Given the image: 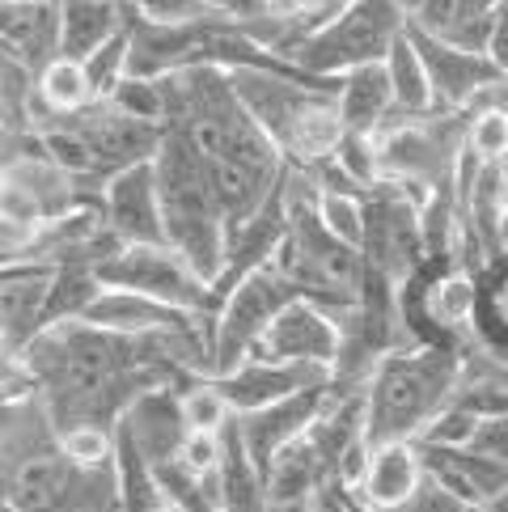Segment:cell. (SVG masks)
<instances>
[{
    "label": "cell",
    "mask_w": 508,
    "mask_h": 512,
    "mask_svg": "<svg viewBox=\"0 0 508 512\" xmlns=\"http://www.w3.org/2000/svg\"><path fill=\"white\" fill-rule=\"evenodd\" d=\"M178 398H183V419L191 432H221L238 415L229 407L225 390L216 386V377H195L187 390H178Z\"/></svg>",
    "instance_id": "obj_28"
},
{
    "label": "cell",
    "mask_w": 508,
    "mask_h": 512,
    "mask_svg": "<svg viewBox=\"0 0 508 512\" xmlns=\"http://www.w3.org/2000/svg\"><path fill=\"white\" fill-rule=\"evenodd\" d=\"M293 301H301V288L280 263L254 271L233 288L212 318V377H225L238 364H246L254 347L263 343L267 326Z\"/></svg>",
    "instance_id": "obj_6"
},
{
    "label": "cell",
    "mask_w": 508,
    "mask_h": 512,
    "mask_svg": "<svg viewBox=\"0 0 508 512\" xmlns=\"http://www.w3.org/2000/svg\"><path fill=\"white\" fill-rule=\"evenodd\" d=\"M470 512H487V508H470Z\"/></svg>",
    "instance_id": "obj_41"
},
{
    "label": "cell",
    "mask_w": 508,
    "mask_h": 512,
    "mask_svg": "<svg viewBox=\"0 0 508 512\" xmlns=\"http://www.w3.org/2000/svg\"><path fill=\"white\" fill-rule=\"evenodd\" d=\"M407 34V13L398 0H348L322 26H314L301 43L288 47L284 60H293L310 77H343L352 68L381 64L394 43Z\"/></svg>",
    "instance_id": "obj_3"
},
{
    "label": "cell",
    "mask_w": 508,
    "mask_h": 512,
    "mask_svg": "<svg viewBox=\"0 0 508 512\" xmlns=\"http://www.w3.org/2000/svg\"><path fill=\"white\" fill-rule=\"evenodd\" d=\"M267 512H314V500H297V504H271Z\"/></svg>",
    "instance_id": "obj_39"
},
{
    "label": "cell",
    "mask_w": 508,
    "mask_h": 512,
    "mask_svg": "<svg viewBox=\"0 0 508 512\" xmlns=\"http://www.w3.org/2000/svg\"><path fill=\"white\" fill-rule=\"evenodd\" d=\"M127 9H136L140 17H153V22H195V17H208L199 0H123Z\"/></svg>",
    "instance_id": "obj_35"
},
{
    "label": "cell",
    "mask_w": 508,
    "mask_h": 512,
    "mask_svg": "<svg viewBox=\"0 0 508 512\" xmlns=\"http://www.w3.org/2000/svg\"><path fill=\"white\" fill-rule=\"evenodd\" d=\"M487 512H508V487L500 491V496H496L492 504H487Z\"/></svg>",
    "instance_id": "obj_40"
},
{
    "label": "cell",
    "mask_w": 508,
    "mask_h": 512,
    "mask_svg": "<svg viewBox=\"0 0 508 512\" xmlns=\"http://www.w3.org/2000/svg\"><path fill=\"white\" fill-rule=\"evenodd\" d=\"M81 64H85V72H89V81H94L98 98L106 102L127 77H132V30L123 26L111 43H102L94 56L81 60Z\"/></svg>",
    "instance_id": "obj_29"
},
{
    "label": "cell",
    "mask_w": 508,
    "mask_h": 512,
    "mask_svg": "<svg viewBox=\"0 0 508 512\" xmlns=\"http://www.w3.org/2000/svg\"><path fill=\"white\" fill-rule=\"evenodd\" d=\"M102 102L94 81L81 60H51L43 72H39V115H77L85 106Z\"/></svg>",
    "instance_id": "obj_27"
},
{
    "label": "cell",
    "mask_w": 508,
    "mask_h": 512,
    "mask_svg": "<svg viewBox=\"0 0 508 512\" xmlns=\"http://www.w3.org/2000/svg\"><path fill=\"white\" fill-rule=\"evenodd\" d=\"M394 512H470L466 500H458L449 487H441L437 479H424L420 491L403 504V508H394Z\"/></svg>",
    "instance_id": "obj_36"
},
{
    "label": "cell",
    "mask_w": 508,
    "mask_h": 512,
    "mask_svg": "<svg viewBox=\"0 0 508 512\" xmlns=\"http://www.w3.org/2000/svg\"><path fill=\"white\" fill-rule=\"evenodd\" d=\"M115 474L123 512H166V496L157 483V466L140 453V445L115 424Z\"/></svg>",
    "instance_id": "obj_25"
},
{
    "label": "cell",
    "mask_w": 508,
    "mask_h": 512,
    "mask_svg": "<svg viewBox=\"0 0 508 512\" xmlns=\"http://www.w3.org/2000/svg\"><path fill=\"white\" fill-rule=\"evenodd\" d=\"M331 479H335V470L326 466L318 445L310 441V436H301L297 445H288L276 457V466H271V474H267V496H271V504L314 500Z\"/></svg>",
    "instance_id": "obj_23"
},
{
    "label": "cell",
    "mask_w": 508,
    "mask_h": 512,
    "mask_svg": "<svg viewBox=\"0 0 508 512\" xmlns=\"http://www.w3.org/2000/svg\"><path fill=\"white\" fill-rule=\"evenodd\" d=\"M267 479L254 466L238 415L221 428V512H267Z\"/></svg>",
    "instance_id": "obj_22"
},
{
    "label": "cell",
    "mask_w": 508,
    "mask_h": 512,
    "mask_svg": "<svg viewBox=\"0 0 508 512\" xmlns=\"http://www.w3.org/2000/svg\"><path fill=\"white\" fill-rule=\"evenodd\" d=\"M428 479L424 474V462H420V449L415 441H394V445H373V457H369V470L360 487H352V496L373 508V512H394L403 508L420 483Z\"/></svg>",
    "instance_id": "obj_19"
},
{
    "label": "cell",
    "mask_w": 508,
    "mask_h": 512,
    "mask_svg": "<svg viewBox=\"0 0 508 512\" xmlns=\"http://www.w3.org/2000/svg\"><path fill=\"white\" fill-rule=\"evenodd\" d=\"M157 187H161V212H166V242L204 276L212 288L225 271V246H229V221L216 195L212 166L195 144L166 127V140L153 157Z\"/></svg>",
    "instance_id": "obj_2"
},
{
    "label": "cell",
    "mask_w": 508,
    "mask_h": 512,
    "mask_svg": "<svg viewBox=\"0 0 508 512\" xmlns=\"http://www.w3.org/2000/svg\"><path fill=\"white\" fill-rule=\"evenodd\" d=\"M415 449H420V462H424L428 479L449 487L453 496L466 500L470 508H487L508 487V466L475 453L470 445H424V441H415Z\"/></svg>",
    "instance_id": "obj_17"
},
{
    "label": "cell",
    "mask_w": 508,
    "mask_h": 512,
    "mask_svg": "<svg viewBox=\"0 0 508 512\" xmlns=\"http://www.w3.org/2000/svg\"><path fill=\"white\" fill-rule=\"evenodd\" d=\"M56 449H60V424L43 394L9 398L0 407V470L22 466L30 457H43Z\"/></svg>",
    "instance_id": "obj_20"
},
{
    "label": "cell",
    "mask_w": 508,
    "mask_h": 512,
    "mask_svg": "<svg viewBox=\"0 0 508 512\" xmlns=\"http://www.w3.org/2000/svg\"><path fill=\"white\" fill-rule=\"evenodd\" d=\"M81 322H94L102 331H119V335H170V331H204L212 343V331L204 318L174 309L166 301H153L144 292H127V288H102V297L89 305V314Z\"/></svg>",
    "instance_id": "obj_16"
},
{
    "label": "cell",
    "mask_w": 508,
    "mask_h": 512,
    "mask_svg": "<svg viewBox=\"0 0 508 512\" xmlns=\"http://www.w3.org/2000/svg\"><path fill=\"white\" fill-rule=\"evenodd\" d=\"M216 386L225 390L229 407L246 415V411H259L271 407L280 398H293L301 390H318V386H331V369L322 364H297V360H263V356H250L246 364H238L233 373L216 377Z\"/></svg>",
    "instance_id": "obj_14"
},
{
    "label": "cell",
    "mask_w": 508,
    "mask_h": 512,
    "mask_svg": "<svg viewBox=\"0 0 508 512\" xmlns=\"http://www.w3.org/2000/svg\"><path fill=\"white\" fill-rule=\"evenodd\" d=\"M466 149L479 161H500V166H508V111H500V106H479V111H470Z\"/></svg>",
    "instance_id": "obj_31"
},
{
    "label": "cell",
    "mask_w": 508,
    "mask_h": 512,
    "mask_svg": "<svg viewBox=\"0 0 508 512\" xmlns=\"http://www.w3.org/2000/svg\"><path fill=\"white\" fill-rule=\"evenodd\" d=\"M411 26H420L428 34H445L453 22V0H398Z\"/></svg>",
    "instance_id": "obj_38"
},
{
    "label": "cell",
    "mask_w": 508,
    "mask_h": 512,
    "mask_svg": "<svg viewBox=\"0 0 508 512\" xmlns=\"http://www.w3.org/2000/svg\"><path fill=\"white\" fill-rule=\"evenodd\" d=\"M407 34L420 60L432 77V98H437V115H466L487 98V89H496L504 81V72L496 68L492 56L466 51L458 43H445L437 34H428L420 26L407 22Z\"/></svg>",
    "instance_id": "obj_9"
},
{
    "label": "cell",
    "mask_w": 508,
    "mask_h": 512,
    "mask_svg": "<svg viewBox=\"0 0 508 512\" xmlns=\"http://www.w3.org/2000/svg\"><path fill=\"white\" fill-rule=\"evenodd\" d=\"M0 487L17 512H123L115 462L81 466L64 449L0 470Z\"/></svg>",
    "instance_id": "obj_4"
},
{
    "label": "cell",
    "mask_w": 508,
    "mask_h": 512,
    "mask_svg": "<svg viewBox=\"0 0 508 512\" xmlns=\"http://www.w3.org/2000/svg\"><path fill=\"white\" fill-rule=\"evenodd\" d=\"M111 102L119 106L123 115L132 119H144V123H166V94H161V81H149V77H127Z\"/></svg>",
    "instance_id": "obj_33"
},
{
    "label": "cell",
    "mask_w": 508,
    "mask_h": 512,
    "mask_svg": "<svg viewBox=\"0 0 508 512\" xmlns=\"http://www.w3.org/2000/svg\"><path fill=\"white\" fill-rule=\"evenodd\" d=\"M56 284L51 263H5L0 271V322H5V356H22L47 331V301Z\"/></svg>",
    "instance_id": "obj_15"
},
{
    "label": "cell",
    "mask_w": 508,
    "mask_h": 512,
    "mask_svg": "<svg viewBox=\"0 0 508 512\" xmlns=\"http://www.w3.org/2000/svg\"><path fill=\"white\" fill-rule=\"evenodd\" d=\"M119 428L132 436V441L140 445V453L149 457L153 466L178 457L183 445H187V436H191L187 419H183V398H178L174 386H157L149 394H140L132 407L123 411Z\"/></svg>",
    "instance_id": "obj_18"
},
{
    "label": "cell",
    "mask_w": 508,
    "mask_h": 512,
    "mask_svg": "<svg viewBox=\"0 0 508 512\" xmlns=\"http://www.w3.org/2000/svg\"><path fill=\"white\" fill-rule=\"evenodd\" d=\"M60 449L81 466H102L115 462V428L102 424H72L60 432Z\"/></svg>",
    "instance_id": "obj_32"
},
{
    "label": "cell",
    "mask_w": 508,
    "mask_h": 512,
    "mask_svg": "<svg viewBox=\"0 0 508 512\" xmlns=\"http://www.w3.org/2000/svg\"><path fill=\"white\" fill-rule=\"evenodd\" d=\"M263 360H297V364H322L335 369L339 360V318L318 301H293L284 314L267 326L263 343L254 347Z\"/></svg>",
    "instance_id": "obj_13"
},
{
    "label": "cell",
    "mask_w": 508,
    "mask_h": 512,
    "mask_svg": "<svg viewBox=\"0 0 508 512\" xmlns=\"http://www.w3.org/2000/svg\"><path fill=\"white\" fill-rule=\"evenodd\" d=\"M386 72H390V85H394V102H398V115L394 119H420V115H437V98H432V77L415 51L411 34L394 43V51L386 56Z\"/></svg>",
    "instance_id": "obj_26"
},
{
    "label": "cell",
    "mask_w": 508,
    "mask_h": 512,
    "mask_svg": "<svg viewBox=\"0 0 508 512\" xmlns=\"http://www.w3.org/2000/svg\"><path fill=\"white\" fill-rule=\"evenodd\" d=\"M326 402H331V386H318V390H301L293 398L271 402V407L238 415L242 436H246V449H250V457H254V466H259L263 479L271 474L276 457L288 445H297L301 436H310V428L318 424V415L326 411Z\"/></svg>",
    "instance_id": "obj_12"
},
{
    "label": "cell",
    "mask_w": 508,
    "mask_h": 512,
    "mask_svg": "<svg viewBox=\"0 0 508 512\" xmlns=\"http://www.w3.org/2000/svg\"><path fill=\"white\" fill-rule=\"evenodd\" d=\"M127 26L123 0H64V56L89 60Z\"/></svg>",
    "instance_id": "obj_24"
},
{
    "label": "cell",
    "mask_w": 508,
    "mask_h": 512,
    "mask_svg": "<svg viewBox=\"0 0 508 512\" xmlns=\"http://www.w3.org/2000/svg\"><path fill=\"white\" fill-rule=\"evenodd\" d=\"M0 56L34 77L64 56V0H0Z\"/></svg>",
    "instance_id": "obj_11"
},
{
    "label": "cell",
    "mask_w": 508,
    "mask_h": 512,
    "mask_svg": "<svg viewBox=\"0 0 508 512\" xmlns=\"http://www.w3.org/2000/svg\"><path fill=\"white\" fill-rule=\"evenodd\" d=\"M470 111L466 115H420V119H390L377 132V166L386 182L432 195L458 174L466 153Z\"/></svg>",
    "instance_id": "obj_5"
},
{
    "label": "cell",
    "mask_w": 508,
    "mask_h": 512,
    "mask_svg": "<svg viewBox=\"0 0 508 512\" xmlns=\"http://www.w3.org/2000/svg\"><path fill=\"white\" fill-rule=\"evenodd\" d=\"M318 212L322 225L331 229L339 242L348 246H365V195H348V191H318Z\"/></svg>",
    "instance_id": "obj_30"
},
{
    "label": "cell",
    "mask_w": 508,
    "mask_h": 512,
    "mask_svg": "<svg viewBox=\"0 0 508 512\" xmlns=\"http://www.w3.org/2000/svg\"><path fill=\"white\" fill-rule=\"evenodd\" d=\"M475 428H479V415H470L466 407H458V402H449V407L424 428L420 441L424 445H470Z\"/></svg>",
    "instance_id": "obj_34"
},
{
    "label": "cell",
    "mask_w": 508,
    "mask_h": 512,
    "mask_svg": "<svg viewBox=\"0 0 508 512\" xmlns=\"http://www.w3.org/2000/svg\"><path fill=\"white\" fill-rule=\"evenodd\" d=\"M102 216L123 246H170L166 242V212H161V187L153 161L123 170L106 182Z\"/></svg>",
    "instance_id": "obj_10"
},
{
    "label": "cell",
    "mask_w": 508,
    "mask_h": 512,
    "mask_svg": "<svg viewBox=\"0 0 508 512\" xmlns=\"http://www.w3.org/2000/svg\"><path fill=\"white\" fill-rule=\"evenodd\" d=\"M424 204L428 195L386 178L365 195V246H360V254H365V263L373 271H381L394 284H403L428 259Z\"/></svg>",
    "instance_id": "obj_8"
},
{
    "label": "cell",
    "mask_w": 508,
    "mask_h": 512,
    "mask_svg": "<svg viewBox=\"0 0 508 512\" xmlns=\"http://www.w3.org/2000/svg\"><path fill=\"white\" fill-rule=\"evenodd\" d=\"M339 115H343V127L356 136H377L381 127L398 115L386 60L343 72L339 77Z\"/></svg>",
    "instance_id": "obj_21"
},
{
    "label": "cell",
    "mask_w": 508,
    "mask_h": 512,
    "mask_svg": "<svg viewBox=\"0 0 508 512\" xmlns=\"http://www.w3.org/2000/svg\"><path fill=\"white\" fill-rule=\"evenodd\" d=\"M470 449L492 457V462L508 466V415H492V419H479L475 436H470Z\"/></svg>",
    "instance_id": "obj_37"
},
{
    "label": "cell",
    "mask_w": 508,
    "mask_h": 512,
    "mask_svg": "<svg viewBox=\"0 0 508 512\" xmlns=\"http://www.w3.org/2000/svg\"><path fill=\"white\" fill-rule=\"evenodd\" d=\"M98 280L106 288L144 292V297H153V301L187 309V314L204 318L208 331H212L216 292L174 246H119L111 259L98 267Z\"/></svg>",
    "instance_id": "obj_7"
},
{
    "label": "cell",
    "mask_w": 508,
    "mask_h": 512,
    "mask_svg": "<svg viewBox=\"0 0 508 512\" xmlns=\"http://www.w3.org/2000/svg\"><path fill=\"white\" fill-rule=\"evenodd\" d=\"M462 381V352L441 343H407L381 356L365 386V436L369 445L420 441Z\"/></svg>",
    "instance_id": "obj_1"
},
{
    "label": "cell",
    "mask_w": 508,
    "mask_h": 512,
    "mask_svg": "<svg viewBox=\"0 0 508 512\" xmlns=\"http://www.w3.org/2000/svg\"><path fill=\"white\" fill-rule=\"evenodd\" d=\"M166 512H170V508H166Z\"/></svg>",
    "instance_id": "obj_42"
}]
</instances>
